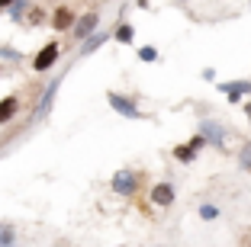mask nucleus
I'll return each mask as SVG.
<instances>
[{"label":"nucleus","mask_w":251,"mask_h":247,"mask_svg":"<svg viewBox=\"0 0 251 247\" xmlns=\"http://www.w3.org/2000/svg\"><path fill=\"white\" fill-rule=\"evenodd\" d=\"M58 51H61V45H58V42H49V45H45V48L36 55V61H32V71H39V74L49 71V67L58 61Z\"/></svg>","instance_id":"f03ea898"},{"label":"nucleus","mask_w":251,"mask_h":247,"mask_svg":"<svg viewBox=\"0 0 251 247\" xmlns=\"http://www.w3.org/2000/svg\"><path fill=\"white\" fill-rule=\"evenodd\" d=\"M135 189H139V177H135V170L123 167L113 174V193H119V196H132Z\"/></svg>","instance_id":"f257e3e1"},{"label":"nucleus","mask_w":251,"mask_h":247,"mask_svg":"<svg viewBox=\"0 0 251 247\" xmlns=\"http://www.w3.org/2000/svg\"><path fill=\"white\" fill-rule=\"evenodd\" d=\"M139 58H142V61H158V48L145 45V48H139Z\"/></svg>","instance_id":"ddd939ff"},{"label":"nucleus","mask_w":251,"mask_h":247,"mask_svg":"<svg viewBox=\"0 0 251 247\" xmlns=\"http://www.w3.org/2000/svg\"><path fill=\"white\" fill-rule=\"evenodd\" d=\"M10 3H13V0H0V7H10Z\"/></svg>","instance_id":"f3484780"},{"label":"nucleus","mask_w":251,"mask_h":247,"mask_svg":"<svg viewBox=\"0 0 251 247\" xmlns=\"http://www.w3.org/2000/svg\"><path fill=\"white\" fill-rule=\"evenodd\" d=\"M106 39H110V36H103V32H94V36H90L87 42L81 45V51H84V55H90V51H94V48H100V45H103Z\"/></svg>","instance_id":"9b49d317"},{"label":"nucleus","mask_w":251,"mask_h":247,"mask_svg":"<svg viewBox=\"0 0 251 247\" xmlns=\"http://www.w3.org/2000/svg\"><path fill=\"white\" fill-rule=\"evenodd\" d=\"M0 247H16V228L0 222Z\"/></svg>","instance_id":"9d476101"},{"label":"nucleus","mask_w":251,"mask_h":247,"mask_svg":"<svg viewBox=\"0 0 251 247\" xmlns=\"http://www.w3.org/2000/svg\"><path fill=\"white\" fill-rule=\"evenodd\" d=\"M132 36H135V32H132V26H129V22H123V26L116 29V42H123V45L132 42Z\"/></svg>","instance_id":"f8f14e48"},{"label":"nucleus","mask_w":251,"mask_h":247,"mask_svg":"<svg viewBox=\"0 0 251 247\" xmlns=\"http://www.w3.org/2000/svg\"><path fill=\"white\" fill-rule=\"evenodd\" d=\"M74 22H77V20H74V13H71L68 7H58V10H55V16H52V26H55L58 32H65V29H74Z\"/></svg>","instance_id":"0eeeda50"},{"label":"nucleus","mask_w":251,"mask_h":247,"mask_svg":"<svg viewBox=\"0 0 251 247\" xmlns=\"http://www.w3.org/2000/svg\"><path fill=\"white\" fill-rule=\"evenodd\" d=\"M193 154H197V148H174V157H180V160H193Z\"/></svg>","instance_id":"4468645a"},{"label":"nucleus","mask_w":251,"mask_h":247,"mask_svg":"<svg viewBox=\"0 0 251 247\" xmlns=\"http://www.w3.org/2000/svg\"><path fill=\"white\" fill-rule=\"evenodd\" d=\"M151 202L168 209V205L174 202V186H171V183H155V186H151Z\"/></svg>","instance_id":"423d86ee"},{"label":"nucleus","mask_w":251,"mask_h":247,"mask_svg":"<svg viewBox=\"0 0 251 247\" xmlns=\"http://www.w3.org/2000/svg\"><path fill=\"white\" fill-rule=\"evenodd\" d=\"M106 100H110V106L116 109L119 116H126V119H142V112H139V106H135L129 96H119V93H106Z\"/></svg>","instance_id":"20e7f679"},{"label":"nucleus","mask_w":251,"mask_h":247,"mask_svg":"<svg viewBox=\"0 0 251 247\" xmlns=\"http://www.w3.org/2000/svg\"><path fill=\"white\" fill-rule=\"evenodd\" d=\"M16 112H20V100H16V96H3V100H0V125H7Z\"/></svg>","instance_id":"1a4fd4ad"},{"label":"nucleus","mask_w":251,"mask_h":247,"mask_svg":"<svg viewBox=\"0 0 251 247\" xmlns=\"http://www.w3.org/2000/svg\"><path fill=\"white\" fill-rule=\"evenodd\" d=\"M222 93L229 96V100H238V96H245V93H251V84L248 80H229V84H222Z\"/></svg>","instance_id":"6e6552de"},{"label":"nucleus","mask_w":251,"mask_h":247,"mask_svg":"<svg viewBox=\"0 0 251 247\" xmlns=\"http://www.w3.org/2000/svg\"><path fill=\"white\" fill-rule=\"evenodd\" d=\"M200 215L206 218V222H213V218L219 215V209H216V205H200Z\"/></svg>","instance_id":"dca6fc26"},{"label":"nucleus","mask_w":251,"mask_h":247,"mask_svg":"<svg viewBox=\"0 0 251 247\" xmlns=\"http://www.w3.org/2000/svg\"><path fill=\"white\" fill-rule=\"evenodd\" d=\"M97 22H100V16H97V13H84L81 16V20H77V22H74V39H77V42H81V39H90V36H94V29H97Z\"/></svg>","instance_id":"39448f33"},{"label":"nucleus","mask_w":251,"mask_h":247,"mask_svg":"<svg viewBox=\"0 0 251 247\" xmlns=\"http://www.w3.org/2000/svg\"><path fill=\"white\" fill-rule=\"evenodd\" d=\"M200 135H203V141H209V145H216V148L226 145V129H222L219 122H213V119H203V122H200Z\"/></svg>","instance_id":"7ed1b4c3"},{"label":"nucleus","mask_w":251,"mask_h":247,"mask_svg":"<svg viewBox=\"0 0 251 247\" xmlns=\"http://www.w3.org/2000/svg\"><path fill=\"white\" fill-rule=\"evenodd\" d=\"M248 116H251V109H248Z\"/></svg>","instance_id":"a211bd4d"},{"label":"nucleus","mask_w":251,"mask_h":247,"mask_svg":"<svg viewBox=\"0 0 251 247\" xmlns=\"http://www.w3.org/2000/svg\"><path fill=\"white\" fill-rule=\"evenodd\" d=\"M238 160H242V167H245V170H251V141H248V145L242 148V154H238Z\"/></svg>","instance_id":"2eb2a0df"}]
</instances>
